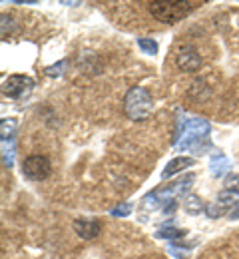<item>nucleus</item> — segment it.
I'll return each mask as SVG.
<instances>
[{
	"label": "nucleus",
	"mask_w": 239,
	"mask_h": 259,
	"mask_svg": "<svg viewBox=\"0 0 239 259\" xmlns=\"http://www.w3.org/2000/svg\"><path fill=\"white\" fill-rule=\"evenodd\" d=\"M196 6H200V2H192V0H154L148 4L150 14L164 24H175L179 20H183L192 10H196Z\"/></svg>",
	"instance_id": "f257e3e1"
},
{
	"label": "nucleus",
	"mask_w": 239,
	"mask_h": 259,
	"mask_svg": "<svg viewBox=\"0 0 239 259\" xmlns=\"http://www.w3.org/2000/svg\"><path fill=\"white\" fill-rule=\"evenodd\" d=\"M22 171L28 180L32 182H42L50 176L52 171V163L46 156H28L22 163Z\"/></svg>",
	"instance_id": "f03ea898"
},
{
	"label": "nucleus",
	"mask_w": 239,
	"mask_h": 259,
	"mask_svg": "<svg viewBox=\"0 0 239 259\" xmlns=\"http://www.w3.org/2000/svg\"><path fill=\"white\" fill-rule=\"evenodd\" d=\"M175 64H177V68H181L185 72H196L202 66V56L198 54V50L194 46L183 44L175 52Z\"/></svg>",
	"instance_id": "7ed1b4c3"
},
{
	"label": "nucleus",
	"mask_w": 239,
	"mask_h": 259,
	"mask_svg": "<svg viewBox=\"0 0 239 259\" xmlns=\"http://www.w3.org/2000/svg\"><path fill=\"white\" fill-rule=\"evenodd\" d=\"M32 90V80L26 76H10L4 82V94L10 98H22Z\"/></svg>",
	"instance_id": "20e7f679"
},
{
	"label": "nucleus",
	"mask_w": 239,
	"mask_h": 259,
	"mask_svg": "<svg viewBox=\"0 0 239 259\" xmlns=\"http://www.w3.org/2000/svg\"><path fill=\"white\" fill-rule=\"evenodd\" d=\"M74 229H76V233L80 235V237H84V239H94L98 233H100V222H96V220H76L74 222Z\"/></svg>",
	"instance_id": "39448f33"
}]
</instances>
